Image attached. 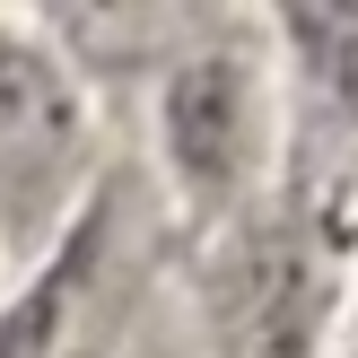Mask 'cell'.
<instances>
[{"instance_id": "3957f363", "label": "cell", "mask_w": 358, "mask_h": 358, "mask_svg": "<svg viewBox=\"0 0 358 358\" xmlns=\"http://www.w3.org/2000/svg\"><path fill=\"white\" fill-rule=\"evenodd\" d=\"M157 122H166V166H175L192 210L245 201V184L262 166V70L245 52L210 44L192 62H175L166 96H157Z\"/></svg>"}, {"instance_id": "6da1fadb", "label": "cell", "mask_w": 358, "mask_h": 358, "mask_svg": "<svg viewBox=\"0 0 358 358\" xmlns=\"http://www.w3.org/2000/svg\"><path fill=\"white\" fill-rule=\"evenodd\" d=\"M87 175V105L79 79L35 35L0 17V236L35 245L70 210Z\"/></svg>"}, {"instance_id": "277c9868", "label": "cell", "mask_w": 358, "mask_h": 358, "mask_svg": "<svg viewBox=\"0 0 358 358\" xmlns=\"http://www.w3.org/2000/svg\"><path fill=\"white\" fill-rule=\"evenodd\" d=\"M289 52L306 62L332 114L358 122V9H289Z\"/></svg>"}, {"instance_id": "7a4b0ae2", "label": "cell", "mask_w": 358, "mask_h": 358, "mask_svg": "<svg viewBox=\"0 0 358 358\" xmlns=\"http://www.w3.org/2000/svg\"><path fill=\"white\" fill-rule=\"evenodd\" d=\"M324 254L297 219H236L210 254V350L219 358H315Z\"/></svg>"}]
</instances>
